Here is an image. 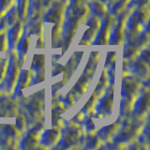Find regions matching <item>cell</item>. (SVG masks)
<instances>
[{"label":"cell","mask_w":150,"mask_h":150,"mask_svg":"<svg viewBox=\"0 0 150 150\" xmlns=\"http://www.w3.org/2000/svg\"><path fill=\"white\" fill-rule=\"evenodd\" d=\"M19 77V63L15 57V54H9V60L8 62V67L6 74L3 78V83L0 86V88L6 92H11L16 86L17 79Z\"/></svg>","instance_id":"obj_1"},{"label":"cell","mask_w":150,"mask_h":150,"mask_svg":"<svg viewBox=\"0 0 150 150\" xmlns=\"http://www.w3.org/2000/svg\"><path fill=\"white\" fill-rule=\"evenodd\" d=\"M81 129L75 126L72 122V126H67L64 129H62L60 140L57 143L58 145L63 148L72 147L75 144L78 143L80 136H81Z\"/></svg>","instance_id":"obj_2"},{"label":"cell","mask_w":150,"mask_h":150,"mask_svg":"<svg viewBox=\"0 0 150 150\" xmlns=\"http://www.w3.org/2000/svg\"><path fill=\"white\" fill-rule=\"evenodd\" d=\"M112 102H114V84H111L105 96L98 100V103L96 106L98 114H96L94 116L98 117V118L109 116L112 110Z\"/></svg>","instance_id":"obj_3"},{"label":"cell","mask_w":150,"mask_h":150,"mask_svg":"<svg viewBox=\"0 0 150 150\" xmlns=\"http://www.w3.org/2000/svg\"><path fill=\"white\" fill-rule=\"evenodd\" d=\"M25 110L27 112V119H31V124L34 121L39 122L40 117L42 115L43 110V93L40 97L39 94L33 97L32 100L25 105Z\"/></svg>","instance_id":"obj_4"},{"label":"cell","mask_w":150,"mask_h":150,"mask_svg":"<svg viewBox=\"0 0 150 150\" xmlns=\"http://www.w3.org/2000/svg\"><path fill=\"white\" fill-rule=\"evenodd\" d=\"M132 117L134 120H143L149 112V94L144 93L140 98H136L132 107Z\"/></svg>","instance_id":"obj_5"},{"label":"cell","mask_w":150,"mask_h":150,"mask_svg":"<svg viewBox=\"0 0 150 150\" xmlns=\"http://www.w3.org/2000/svg\"><path fill=\"white\" fill-rule=\"evenodd\" d=\"M42 131H43V124L38 122L34 128H32L26 133L25 137H23V139L21 142L20 147L23 149H29V148L37 147L38 140L40 138Z\"/></svg>","instance_id":"obj_6"},{"label":"cell","mask_w":150,"mask_h":150,"mask_svg":"<svg viewBox=\"0 0 150 150\" xmlns=\"http://www.w3.org/2000/svg\"><path fill=\"white\" fill-rule=\"evenodd\" d=\"M112 22V14H106L103 18L102 23H100V26L96 34L95 40H94V45H104L108 42L110 35V27Z\"/></svg>","instance_id":"obj_7"},{"label":"cell","mask_w":150,"mask_h":150,"mask_svg":"<svg viewBox=\"0 0 150 150\" xmlns=\"http://www.w3.org/2000/svg\"><path fill=\"white\" fill-rule=\"evenodd\" d=\"M127 18H128V14L127 13L121 14L119 16L116 25L112 28V32L109 35V41L108 42H109L110 45H118L121 43L122 40H123L124 34H125L124 25H125Z\"/></svg>","instance_id":"obj_8"},{"label":"cell","mask_w":150,"mask_h":150,"mask_svg":"<svg viewBox=\"0 0 150 150\" xmlns=\"http://www.w3.org/2000/svg\"><path fill=\"white\" fill-rule=\"evenodd\" d=\"M64 16V2L62 0L60 1H54L52 4V7L45 14L44 22L52 23H60L63 20Z\"/></svg>","instance_id":"obj_9"},{"label":"cell","mask_w":150,"mask_h":150,"mask_svg":"<svg viewBox=\"0 0 150 150\" xmlns=\"http://www.w3.org/2000/svg\"><path fill=\"white\" fill-rule=\"evenodd\" d=\"M141 83L136 79L134 76H128L123 79L122 83V90L121 95L122 97H133L136 98L140 91Z\"/></svg>","instance_id":"obj_10"},{"label":"cell","mask_w":150,"mask_h":150,"mask_svg":"<svg viewBox=\"0 0 150 150\" xmlns=\"http://www.w3.org/2000/svg\"><path fill=\"white\" fill-rule=\"evenodd\" d=\"M19 133L20 131L15 126H5V128L2 129L1 132H0V144L2 145V147H11L14 140H16L19 136Z\"/></svg>","instance_id":"obj_11"},{"label":"cell","mask_w":150,"mask_h":150,"mask_svg":"<svg viewBox=\"0 0 150 150\" xmlns=\"http://www.w3.org/2000/svg\"><path fill=\"white\" fill-rule=\"evenodd\" d=\"M23 31V23L20 21L16 22L8 30L7 40H8V47L9 48V50H13L16 47L19 40H20V38L22 37Z\"/></svg>","instance_id":"obj_12"},{"label":"cell","mask_w":150,"mask_h":150,"mask_svg":"<svg viewBox=\"0 0 150 150\" xmlns=\"http://www.w3.org/2000/svg\"><path fill=\"white\" fill-rule=\"evenodd\" d=\"M61 131L58 129H45L42 131L40 135V143L46 146H52L56 144L60 140Z\"/></svg>","instance_id":"obj_13"},{"label":"cell","mask_w":150,"mask_h":150,"mask_svg":"<svg viewBox=\"0 0 150 150\" xmlns=\"http://www.w3.org/2000/svg\"><path fill=\"white\" fill-rule=\"evenodd\" d=\"M29 41H30V38L27 34V29L25 28L23 31L22 37L20 38V40H19L18 43L16 45L18 56H19V62H20V64H23L25 62L27 51H28V48H29Z\"/></svg>","instance_id":"obj_14"},{"label":"cell","mask_w":150,"mask_h":150,"mask_svg":"<svg viewBox=\"0 0 150 150\" xmlns=\"http://www.w3.org/2000/svg\"><path fill=\"white\" fill-rule=\"evenodd\" d=\"M129 69L133 74L137 75L138 77L143 79H148V64L144 62L143 59H137L129 65Z\"/></svg>","instance_id":"obj_15"},{"label":"cell","mask_w":150,"mask_h":150,"mask_svg":"<svg viewBox=\"0 0 150 150\" xmlns=\"http://www.w3.org/2000/svg\"><path fill=\"white\" fill-rule=\"evenodd\" d=\"M119 128H120V125L118 123V121H116L114 124L102 128L100 131H98V137H100V139H101L103 141L112 140Z\"/></svg>","instance_id":"obj_16"},{"label":"cell","mask_w":150,"mask_h":150,"mask_svg":"<svg viewBox=\"0 0 150 150\" xmlns=\"http://www.w3.org/2000/svg\"><path fill=\"white\" fill-rule=\"evenodd\" d=\"M30 80H31V74H30L29 70H25V69L22 70L21 74L19 75V77H18L16 86H15V87H14V91H15V94L19 95L22 89L26 87L28 84H29Z\"/></svg>","instance_id":"obj_17"},{"label":"cell","mask_w":150,"mask_h":150,"mask_svg":"<svg viewBox=\"0 0 150 150\" xmlns=\"http://www.w3.org/2000/svg\"><path fill=\"white\" fill-rule=\"evenodd\" d=\"M98 55H100V52H93L91 54L90 57H89L88 63L86 65V69H84L83 71V75L86 77L91 79V77L93 76L94 72H95V69L98 64Z\"/></svg>","instance_id":"obj_18"},{"label":"cell","mask_w":150,"mask_h":150,"mask_svg":"<svg viewBox=\"0 0 150 150\" xmlns=\"http://www.w3.org/2000/svg\"><path fill=\"white\" fill-rule=\"evenodd\" d=\"M89 8H90L91 11L94 15L98 17H104L106 14V4L101 1V0H92L89 3Z\"/></svg>","instance_id":"obj_19"},{"label":"cell","mask_w":150,"mask_h":150,"mask_svg":"<svg viewBox=\"0 0 150 150\" xmlns=\"http://www.w3.org/2000/svg\"><path fill=\"white\" fill-rule=\"evenodd\" d=\"M135 100L136 98L133 97H122L120 104V115L122 116H128L130 114Z\"/></svg>","instance_id":"obj_20"},{"label":"cell","mask_w":150,"mask_h":150,"mask_svg":"<svg viewBox=\"0 0 150 150\" xmlns=\"http://www.w3.org/2000/svg\"><path fill=\"white\" fill-rule=\"evenodd\" d=\"M139 48L136 45L134 40L129 41V43L125 45L124 48V59L126 60H133L139 54Z\"/></svg>","instance_id":"obj_21"},{"label":"cell","mask_w":150,"mask_h":150,"mask_svg":"<svg viewBox=\"0 0 150 150\" xmlns=\"http://www.w3.org/2000/svg\"><path fill=\"white\" fill-rule=\"evenodd\" d=\"M31 69L37 73H44V55L36 54L33 59Z\"/></svg>","instance_id":"obj_22"},{"label":"cell","mask_w":150,"mask_h":150,"mask_svg":"<svg viewBox=\"0 0 150 150\" xmlns=\"http://www.w3.org/2000/svg\"><path fill=\"white\" fill-rule=\"evenodd\" d=\"M3 16L6 18L8 26H11L16 22H18V19H19V14H18V11H17V7L12 6L6 13L4 14Z\"/></svg>","instance_id":"obj_23"},{"label":"cell","mask_w":150,"mask_h":150,"mask_svg":"<svg viewBox=\"0 0 150 150\" xmlns=\"http://www.w3.org/2000/svg\"><path fill=\"white\" fill-rule=\"evenodd\" d=\"M128 4L129 0H117L112 6L109 8L111 11V14L112 15H120L122 11L128 6Z\"/></svg>","instance_id":"obj_24"},{"label":"cell","mask_w":150,"mask_h":150,"mask_svg":"<svg viewBox=\"0 0 150 150\" xmlns=\"http://www.w3.org/2000/svg\"><path fill=\"white\" fill-rule=\"evenodd\" d=\"M97 30L93 29V28L89 27L88 29L84 32V34L82 38V40L80 42V45L82 44H89L93 41V40H95V37L97 34Z\"/></svg>","instance_id":"obj_25"},{"label":"cell","mask_w":150,"mask_h":150,"mask_svg":"<svg viewBox=\"0 0 150 150\" xmlns=\"http://www.w3.org/2000/svg\"><path fill=\"white\" fill-rule=\"evenodd\" d=\"M107 82H108V78L106 76V74L104 73V71H103L102 76L100 80V83H98V86L96 87V90H95V92H94L97 95V97L101 96L102 94L105 92V89L107 88V86H108Z\"/></svg>","instance_id":"obj_26"},{"label":"cell","mask_w":150,"mask_h":150,"mask_svg":"<svg viewBox=\"0 0 150 150\" xmlns=\"http://www.w3.org/2000/svg\"><path fill=\"white\" fill-rule=\"evenodd\" d=\"M17 11L20 18H25L27 15L28 0H17Z\"/></svg>","instance_id":"obj_27"},{"label":"cell","mask_w":150,"mask_h":150,"mask_svg":"<svg viewBox=\"0 0 150 150\" xmlns=\"http://www.w3.org/2000/svg\"><path fill=\"white\" fill-rule=\"evenodd\" d=\"M97 102H98V97L95 93H93V95L90 98V100L87 101V103L84 105V107L83 108L81 112H83V114H88V112H90V111L93 109V107L97 104Z\"/></svg>","instance_id":"obj_28"},{"label":"cell","mask_w":150,"mask_h":150,"mask_svg":"<svg viewBox=\"0 0 150 150\" xmlns=\"http://www.w3.org/2000/svg\"><path fill=\"white\" fill-rule=\"evenodd\" d=\"M14 0H0V18L13 6Z\"/></svg>","instance_id":"obj_29"},{"label":"cell","mask_w":150,"mask_h":150,"mask_svg":"<svg viewBox=\"0 0 150 150\" xmlns=\"http://www.w3.org/2000/svg\"><path fill=\"white\" fill-rule=\"evenodd\" d=\"M100 137L98 136H90V137L87 138V142H86V148H90V149H96L100 145Z\"/></svg>","instance_id":"obj_30"},{"label":"cell","mask_w":150,"mask_h":150,"mask_svg":"<svg viewBox=\"0 0 150 150\" xmlns=\"http://www.w3.org/2000/svg\"><path fill=\"white\" fill-rule=\"evenodd\" d=\"M86 25L89 26V27H91L93 28V29H95V30H98V28H100V18H98V16L96 15H93L88 19V21L86 23Z\"/></svg>","instance_id":"obj_31"},{"label":"cell","mask_w":150,"mask_h":150,"mask_svg":"<svg viewBox=\"0 0 150 150\" xmlns=\"http://www.w3.org/2000/svg\"><path fill=\"white\" fill-rule=\"evenodd\" d=\"M26 125H27V121L25 119V117L23 115H19L17 117V121H16V128L19 129V131H23L26 129Z\"/></svg>","instance_id":"obj_32"},{"label":"cell","mask_w":150,"mask_h":150,"mask_svg":"<svg viewBox=\"0 0 150 150\" xmlns=\"http://www.w3.org/2000/svg\"><path fill=\"white\" fill-rule=\"evenodd\" d=\"M8 58H3L0 59V81H2L5 74H6V70L8 67Z\"/></svg>","instance_id":"obj_33"},{"label":"cell","mask_w":150,"mask_h":150,"mask_svg":"<svg viewBox=\"0 0 150 150\" xmlns=\"http://www.w3.org/2000/svg\"><path fill=\"white\" fill-rule=\"evenodd\" d=\"M69 1H70V4L68 9H69V11H74V9L83 6L84 0H69Z\"/></svg>","instance_id":"obj_34"},{"label":"cell","mask_w":150,"mask_h":150,"mask_svg":"<svg viewBox=\"0 0 150 150\" xmlns=\"http://www.w3.org/2000/svg\"><path fill=\"white\" fill-rule=\"evenodd\" d=\"M8 50V40L7 36L4 34H0V52H5Z\"/></svg>","instance_id":"obj_35"},{"label":"cell","mask_w":150,"mask_h":150,"mask_svg":"<svg viewBox=\"0 0 150 150\" xmlns=\"http://www.w3.org/2000/svg\"><path fill=\"white\" fill-rule=\"evenodd\" d=\"M115 62H112L111 64V68L109 69V71H108V75H109V82H110V84H114V79H115Z\"/></svg>","instance_id":"obj_36"},{"label":"cell","mask_w":150,"mask_h":150,"mask_svg":"<svg viewBox=\"0 0 150 150\" xmlns=\"http://www.w3.org/2000/svg\"><path fill=\"white\" fill-rule=\"evenodd\" d=\"M84 124H86V129L89 133H91V132H93V131L96 130L95 125H94V122L91 118H87Z\"/></svg>","instance_id":"obj_37"},{"label":"cell","mask_w":150,"mask_h":150,"mask_svg":"<svg viewBox=\"0 0 150 150\" xmlns=\"http://www.w3.org/2000/svg\"><path fill=\"white\" fill-rule=\"evenodd\" d=\"M115 52H109V54H107V60L104 67H107V66L111 65L112 62H115Z\"/></svg>","instance_id":"obj_38"},{"label":"cell","mask_w":150,"mask_h":150,"mask_svg":"<svg viewBox=\"0 0 150 150\" xmlns=\"http://www.w3.org/2000/svg\"><path fill=\"white\" fill-rule=\"evenodd\" d=\"M8 23H7V20L6 18L4 16L1 17V20H0V34H3V33L8 29Z\"/></svg>","instance_id":"obj_39"},{"label":"cell","mask_w":150,"mask_h":150,"mask_svg":"<svg viewBox=\"0 0 150 150\" xmlns=\"http://www.w3.org/2000/svg\"><path fill=\"white\" fill-rule=\"evenodd\" d=\"M83 115L84 114L83 112H78V114L73 117L71 121L73 123H81V122H83Z\"/></svg>","instance_id":"obj_40"},{"label":"cell","mask_w":150,"mask_h":150,"mask_svg":"<svg viewBox=\"0 0 150 150\" xmlns=\"http://www.w3.org/2000/svg\"><path fill=\"white\" fill-rule=\"evenodd\" d=\"M141 59H143L144 62H146L147 64L149 63V51H148V49H145L142 52V54H141Z\"/></svg>","instance_id":"obj_41"},{"label":"cell","mask_w":150,"mask_h":150,"mask_svg":"<svg viewBox=\"0 0 150 150\" xmlns=\"http://www.w3.org/2000/svg\"><path fill=\"white\" fill-rule=\"evenodd\" d=\"M54 72H53V75L54 76V75H56V74H58L59 72H61V71H63L64 70V68L62 67V66H60V65H56L55 66V68H54Z\"/></svg>","instance_id":"obj_42"}]
</instances>
